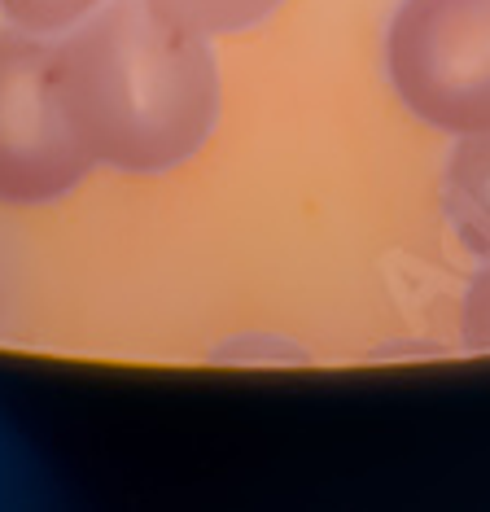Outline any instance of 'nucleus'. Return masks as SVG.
Masks as SVG:
<instances>
[{
	"instance_id": "f03ea898",
	"label": "nucleus",
	"mask_w": 490,
	"mask_h": 512,
	"mask_svg": "<svg viewBox=\"0 0 490 512\" xmlns=\"http://www.w3.org/2000/svg\"><path fill=\"white\" fill-rule=\"evenodd\" d=\"M385 75L438 132L490 127V0H403L385 31Z\"/></svg>"
},
{
	"instance_id": "423d86ee",
	"label": "nucleus",
	"mask_w": 490,
	"mask_h": 512,
	"mask_svg": "<svg viewBox=\"0 0 490 512\" xmlns=\"http://www.w3.org/2000/svg\"><path fill=\"white\" fill-rule=\"evenodd\" d=\"M105 0H0V9L9 14L18 31H31V36H57V31H70L75 22H84L92 9H101Z\"/></svg>"
},
{
	"instance_id": "7ed1b4c3",
	"label": "nucleus",
	"mask_w": 490,
	"mask_h": 512,
	"mask_svg": "<svg viewBox=\"0 0 490 512\" xmlns=\"http://www.w3.org/2000/svg\"><path fill=\"white\" fill-rule=\"evenodd\" d=\"M92 167L62 106L57 44L31 31L0 36V202H57Z\"/></svg>"
},
{
	"instance_id": "20e7f679",
	"label": "nucleus",
	"mask_w": 490,
	"mask_h": 512,
	"mask_svg": "<svg viewBox=\"0 0 490 512\" xmlns=\"http://www.w3.org/2000/svg\"><path fill=\"white\" fill-rule=\"evenodd\" d=\"M447 219L455 237L490 263V127L460 136L447 162Z\"/></svg>"
},
{
	"instance_id": "0eeeda50",
	"label": "nucleus",
	"mask_w": 490,
	"mask_h": 512,
	"mask_svg": "<svg viewBox=\"0 0 490 512\" xmlns=\"http://www.w3.org/2000/svg\"><path fill=\"white\" fill-rule=\"evenodd\" d=\"M464 342L477 351H490V272L473 285L469 302H464Z\"/></svg>"
},
{
	"instance_id": "39448f33",
	"label": "nucleus",
	"mask_w": 490,
	"mask_h": 512,
	"mask_svg": "<svg viewBox=\"0 0 490 512\" xmlns=\"http://www.w3.org/2000/svg\"><path fill=\"white\" fill-rule=\"evenodd\" d=\"M145 5L193 36H232L259 27L285 0H145Z\"/></svg>"
},
{
	"instance_id": "f257e3e1",
	"label": "nucleus",
	"mask_w": 490,
	"mask_h": 512,
	"mask_svg": "<svg viewBox=\"0 0 490 512\" xmlns=\"http://www.w3.org/2000/svg\"><path fill=\"white\" fill-rule=\"evenodd\" d=\"M66 119L92 162L158 176L206 145L219 75L206 36L175 27L145 0H110L57 44Z\"/></svg>"
}]
</instances>
